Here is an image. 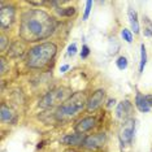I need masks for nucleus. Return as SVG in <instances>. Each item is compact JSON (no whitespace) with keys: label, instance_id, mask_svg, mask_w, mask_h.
Here are the masks:
<instances>
[{"label":"nucleus","instance_id":"b1692460","mask_svg":"<svg viewBox=\"0 0 152 152\" xmlns=\"http://www.w3.org/2000/svg\"><path fill=\"white\" fill-rule=\"evenodd\" d=\"M0 64H1V73H4L5 72V63H4V60L1 58V61H0Z\"/></svg>","mask_w":152,"mask_h":152},{"label":"nucleus","instance_id":"2eb2a0df","mask_svg":"<svg viewBox=\"0 0 152 152\" xmlns=\"http://www.w3.org/2000/svg\"><path fill=\"white\" fill-rule=\"evenodd\" d=\"M147 63V52H146V47L144 44L140 46V64H139V72L142 73L144 69V65Z\"/></svg>","mask_w":152,"mask_h":152},{"label":"nucleus","instance_id":"412c9836","mask_svg":"<svg viewBox=\"0 0 152 152\" xmlns=\"http://www.w3.org/2000/svg\"><path fill=\"white\" fill-rule=\"evenodd\" d=\"M60 13L63 16H72L74 13V8H66V11H61Z\"/></svg>","mask_w":152,"mask_h":152},{"label":"nucleus","instance_id":"dca6fc26","mask_svg":"<svg viewBox=\"0 0 152 152\" xmlns=\"http://www.w3.org/2000/svg\"><path fill=\"white\" fill-rule=\"evenodd\" d=\"M116 63H117V68H118L120 70H124V69L127 68V60H126V57H124V56L118 57V60H117Z\"/></svg>","mask_w":152,"mask_h":152},{"label":"nucleus","instance_id":"9d476101","mask_svg":"<svg viewBox=\"0 0 152 152\" xmlns=\"http://www.w3.org/2000/svg\"><path fill=\"white\" fill-rule=\"evenodd\" d=\"M94 125H95V118L94 117H86V118L81 120L77 125H75V131H77V133L83 134L85 131H88L90 129H92Z\"/></svg>","mask_w":152,"mask_h":152},{"label":"nucleus","instance_id":"9b49d317","mask_svg":"<svg viewBox=\"0 0 152 152\" xmlns=\"http://www.w3.org/2000/svg\"><path fill=\"white\" fill-rule=\"evenodd\" d=\"M131 112V104L129 100H124L121 102L118 105H117V109H116V113H117V117L121 120L126 118L129 116V113Z\"/></svg>","mask_w":152,"mask_h":152},{"label":"nucleus","instance_id":"0eeeda50","mask_svg":"<svg viewBox=\"0 0 152 152\" xmlns=\"http://www.w3.org/2000/svg\"><path fill=\"white\" fill-rule=\"evenodd\" d=\"M15 20V9L12 7H3L0 9V25L1 27H9Z\"/></svg>","mask_w":152,"mask_h":152},{"label":"nucleus","instance_id":"f03ea898","mask_svg":"<svg viewBox=\"0 0 152 152\" xmlns=\"http://www.w3.org/2000/svg\"><path fill=\"white\" fill-rule=\"evenodd\" d=\"M57 48L53 43H42L35 46L29 51L27 55V65L30 68H43L50 63L56 55Z\"/></svg>","mask_w":152,"mask_h":152},{"label":"nucleus","instance_id":"a211bd4d","mask_svg":"<svg viewBox=\"0 0 152 152\" xmlns=\"http://www.w3.org/2000/svg\"><path fill=\"white\" fill-rule=\"evenodd\" d=\"M91 7H92V1H91V0H88V1H86V9H85V15H83V20H87V18H88L90 11H91Z\"/></svg>","mask_w":152,"mask_h":152},{"label":"nucleus","instance_id":"423d86ee","mask_svg":"<svg viewBox=\"0 0 152 152\" xmlns=\"http://www.w3.org/2000/svg\"><path fill=\"white\" fill-rule=\"evenodd\" d=\"M105 142V134H94V135H90V137H86L85 139V143L83 146L88 150H96V148H100L104 144Z\"/></svg>","mask_w":152,"mask_h":152},{"label":"nucleus","instance_id":"f257e3e1","mask_svg":"<svg viewBox=\"0 0 152 152\" xmlns=\"http://www.w3.org/2000/svg\"><path fill=\"white\" fill-rule=\"evenodd\" d=\"M55 30V21L40 9H31L22 16L20 35L23 40L37 42L50 37Z\"/></svg>","mask_w":152,"mask_h":152},{"label":"nucleus","instance_id":"6ab92c4d","mask_svg":"<svg viewBox=\"0 0 152 152\" xmlns=\"http://www.w3.org/2000/svg\"><path fill=\"white\" fill-rule=\"evenodd\" d=\"M75 52H77V46H75V43H72L68 48V55L69 56H74Z\"/></svg>","mask_w":152,"mask_h":152},{"label":"nucleus","instance_id":"f3484780","mask_svg":"<svg viewBox=\"0 0 152 152\" xmlns=\"http://www.w3.org/2000/svg\"><path fill=\"white\" fill-rule=\"evenodd\" d=\"M121 35H122L124 40H126L127 43H131V42H133V34H131L127 29H124L122 33H121Z\"/></svg>","mask_w":152,"mask_h":152},{"label":"nucleus","instance_id":"393cba45","mask_svg":"<svg viewBox=\"0 0 152 152\" xmlns=\"http://www.w3.org/2000/svg\"><path fill=\"white\" fill-rule=\"evenodd\" d=\"M147 98V102H148V104L150 105H152V95H148V96H146Z\"/></svg>","mask_w":152,"mask_h":152},{"label":"nucleus","instance_id":"6e6552de","mask_svg":"<svg viewBox=\"0 0 152 152\" xmlns=\"http://www.w3.org/2000/svg\"><path fill=\"white\" fill-rule=\"evenodd\" d=\"M104 90H98V91H95L94 94L91 95V98H90V100L87 102V110H95L96 108H99L100 105H102L103 100H104Z\"/></svg>","mask_w":152,"mask_h":152},{"label":"nucleus","instance_id":"1a4fd4ad","mask_svg":"<svg viewBox=\"0 0 152 152\" xmlns=\"http://www.w3.org/2000/svg\"><path fill=\"white\" fill-rule=\"evenodd\" d=\"M86 137L82 133H77V134H70L66 135L61 139V143H65L68 146H83Z\"/></svg>","mask_w":152,"mask_h":152},{"label":"nucleus","instance_id":"39448f33","mask_svg":"<svg viewBox=\"0 0 152 152\" xmlns=\"http://www.w3.org/2000/svg\"><path fill=\"white\" fill-rule=\"evenodd\" d=\"M134 130H135V122H134V120H126L122 124V126L120 129V135H118L122 146H126V144L131 143L133 137H134Z\"/></svg>","mask_w":152,"mask_h":152},{"label":"nucleus","instance_id":"20e7f679","mask_svg":"<svg viewBox=\"0 0 152 152\" xmlns=\"http://www.w3.org/2000/svg\"><path fill=\"white\" fill-rule=\"evenodd\" d=\"M70 96H72L70 90L66 87H61V88L55 90V91L48 92L39 102V105L42 107V108H50V107L57 105V104H60V103H65Z\"/></svg>","mask_w":152,"mask_h":152},{"label":"nucleus","instance_id":"7ed1b4c3","mask_svg":"<svg viewBox=\"0 0 152 152\" xmlns=\"http://www.w3.org/2000/svg\"><path fill=\"white\" fill-rule=\"evenodd\" d=\"M85 105H87L86 95L83 92H75L66 102L63 103V104L58 107V109L56 112V118L60 121L72 118V117H74L75 115H78V113L85 108Z\"/></svg>","mask_w":152,"mask_h":152},{"label":"nucleus","instance_id":"5701e85b","mask_svg":"<svg viewBox=\"0 0 152 152\" xmlns=\"http://www.w3.org/2000/svg\"><path fill=\"white\" fill-rule=\"evenodd\" d=\"M68 69H69V65H63V66L60 68V72H61V73H65Z\"/></svg>","mask_w":152,"mask_h":152},{"label":"nucleus","instance_id":"ddd939ff","mask_svg":"<svg viewBox=\"0 0 152 152\" xmlns=\"http://www.w3.org/2000/svg\"><path fill=\"white\" fill-rule=\"evenodd\" d=\"M127 15H129V20H130V23H131V27H133L134 33L138 34V33H139V22H138V15H137V12L134 11L133 8H130L129 12H127Z\"/></svg>","mask_w":152,"mask_h":152},{"label":"nucleus","instance_id":"4468645a","mask_svg":"<svg viewBox=\"0 0 152 152\" xmlns=\"http://www.w3.org/2000/svg\"><path fill=\"white\" fill-rule=\"evenodd\" d=\"M1 121L3 122H9V121L13 120V112L9 108H7L5 105L1 107Z\"/></svg>","mask_w":152,"mask_h":152},{"label":"nucleus","instance_id":"4be33fe9","mask_svg":"<svg viewBox=\"0 0 152 152\" xmlns=\"http://www.w3.org/2000/svg\"><path fill=\"white\" fill-rule=\"evenodd\" d=\"M5 43H7V38L4 35H1V50L4 51V48H5Z\"/></svg>","mask_w":152,"mask_h":152},{"label":"nucleus","instance_id":"aec40b11","mask_svg":"<svg viewBox=\"0 0 152 152\" xmlns=\"http://www.w3.org/2000/svg\"><path fill=\"white\" fill-rule=\"evenodd\" d=\"M88 53H90V50H88V47H87V46H83V47H82L81 57H82V58H86V57L88 56Z\"/></svg>","mask_w":152,"mask_h":152},{"label":"nucleus","instance_id":"f8f14e48","mask_svg":"<svg viewBox=\"0 0 152 152\" xmlns=\"http://www.w3.org/2000/svg\"><path fill=\"white\" fill-rule=\"evenodd\" d=\"M135 105L140 112H148L151 108V105L148 104V102H147V98L143 96L142 94H139V92L137 94V98H135Z\"/></svg>","mask_w":152,"mask_h":152},{"label":"nucleus","instance_id":"a878e982","mask_svg":"<svg viewBox=\"0 0 152 152\" xmlns=\"http://www.w3.org/2000/svg\"><path fill=\"white\" fill-rule=\"evenodd\" d=\"M112 104H115V100H109V103H108V107H112Z\"/></svg>","mask_w":152,"mask_h":152}]
</instances>
